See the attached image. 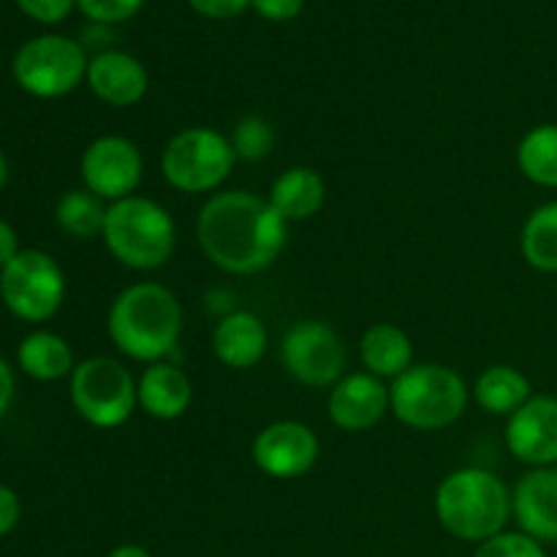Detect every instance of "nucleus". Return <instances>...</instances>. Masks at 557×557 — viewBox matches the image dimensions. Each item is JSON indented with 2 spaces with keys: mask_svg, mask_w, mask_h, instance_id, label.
<instances>
[{
  "mask_svg": "<svg viewBox=\"0 0 557 557\" xmlns=\"http://www.w3.org/2000/svg\"><path fill=\"white\" fill-rule=\"evenodd\" d=\"M506 446L531 468L557 466V397H531L506 424Z\"/></svg>",
  "mask_w": 557,
  "mask_h": 557,
  "instance_id": "13",
  "label": "nucleus"
},
{
  "mask_svg": "<svg viewBox=\"0 0 557 557\" xmlns=\"http://www.w3.org/2000/svg\"><path fill=\"white\" fill-rule=\"evenodd\" d=\"M250 9H256L270 22H288L299 16V11L305 9V0H250Z\"/></svg>",
  "mask_w": 557,
  "mask_h": 557,
  "instance_id": "30",
  "label": "nucleus"
},
{
  "mask_svg": "<svg viewBox=\"0 0 557 557\" xmlns=\"http://www.w3.org/2000/svg\"><path fill=\"white\" fill-rule=\"evenodd\" d=\"M76 0H16L22 11H25L30 20L44 22V25H54V22H63L71 14Z\"/></svg>",
  "mask_w": 557,
  "mask_h": 557,
  "instance_id": "29",
  "label": "nucleus"
},
{
  "mask_svg": "<svg viewBox=\"0 0 557 557\" xmlns=\"http://www.w3.org/2000/svg\"><path fill=\"white\" fill-rule=\"evenodd\" d=\"M16 522H20V498L14 490L0 484V536L14 531Z\"/></svg>",
  "mask_w": 557,
  "mask_h": 557,
  "instance_id": "32",
  "label": "nucleus"
},
{
  "mask_svg": "<svg viewBox=\"0 0 557 557\" xmlns=\"http://www.w3.org/2000/svg\"><path fill=\"white\" fill-rule=\"evenodd\" d=\"M476 403L493 417H511L531 400V381L511 364H493L476 379Z\"/></svg>",
  "mask_w": 557,
  "mask_h": 557,
  "instance_id": "21",
  "label": "nucleus"
},
{
  "mask_svg": "<svg viewBox=\"0 0 557 557\" xmlns=\"http://www.w3.org/2000/svg\"><path fill=\"white\" fill-rule=\"evenodd\" d=\"M0 299L22 321H47L65 299V277L44 250H20L0 270Z\"/></svg>",
  "mask_w": 557,
  "mask_h": 557,
  "instance_id": "9",
  "label": "nucleus"
},
{
  "mask_svg": "<svg viewBox=\"0 0 557 557\" xmlns=\"http://www.w3.org/2000/svg\"><path fill=\"white\" fill-rule=\"evenodd\" d=\"M87 85L98 101L125 109L147 96L150 76L134 54L107 49V52H98L87 65Z\"/></svg>",
  "mask_w": 557,
  "mask_h": 557,
  "instance_id": "16",
  "label": "nucleus"
},
{
  "mask_svg": "<svg viewBox=\"0 0 557 557\" xmlns=\"http://www.w3.org/2000/svg\"><path fill=\"white\" fill-rule=\"evenodd\" d=\"M473 557H547L542 542L525 536L522 531L517 533H498V536L487 539L479 544L476 555Z\"/></svg>",
  "mask_w": 557,
  "mask_h": 557,
  "instance_id": "27",
  "label": "nucleus"
},
{
  "mask_svg": "<svg viewBox=\"0 0 557 557\" xmlns=\"http://www.w3.org/2000/svg\"><path fill=\"white\" fill-rule=\"evenodd\" d=\"M389 411V386L373 373H348L332 386L330 419L346 433H362Z\"/></svg>",
  "mask_w": 557,
  "mask_h": 557,
  "instance_id": "14",
  "label": "nucleus"
},
{
  "mask_svg": "<svg viewBox=\"0 0 557 557\" xmlns=\"http://www.w3.org/2000/svg\"><path fill=\"white\" fill-rule=\"evenodd\" d=\"M196 237L201 250L228 275H253L281 256L288 223L250 190H223L199 212Z\"/></svg>",
  "mask_w": 557,
  "mask_h": 557,
  "instance_id": "1",
  "label": "nucleus"
},
{
  "mask_svg": "<svg viewBox=\"0 0 557 557\" xmlns=\"http://www.w3.org/2000/svg\"><path fill=\"white\" fill-rule=\"evenodd\" d=\"M511 517L536 542H557V468H531L511 490Z\"/></svg>",
  "mask_w": 557,
  "mask_h": 557,
  "instance_id": "15",
  "label": "nucleus"
},
{
  "mask_svg": "<svg viewBox=\"0 0 557 557\" xmlns=\"http://www.w3.org/2000/svg\"><path fill=\"white\" fill-rule=\"evenodd\" d=\"M107 210L103 199H98L96 194H90L87 188L69 190L63 199L58 201V226L63 228L69 237L74 239H92L103 234V221H107Z\"/></svg>",
  "mask_w": 557,
  "mask_h": 557,
  "instance_id": "25",
  "label": "nucleus"
},
{
  "mask_svg": "<svg viewBox=\"0 0 557 557\" xmlns=\"http://www.w3.org/2000/svg\"><path fill=\"white\" fill-rule=\"evenodd\" d=\"M267 346H270L267 326L250 310H234L223 315L212 332V351L232 370H248L259 364Z\"/></svg>",
  "mask_w": 557,
  "mask_h": 557,
  "instance_id": "17",
  "label": "nucleus"
},
{
  "mask_svg": "<svg viewBox=\"0 0 557 557\" xmlns=\"http://www.w3.org/2000/svg\"><path fill=\"white\" fill-rule=\"evenodd\" d=\"M520 248L533 270L557 272V201H547L528 215Z\"/></svg>",
  "mask_w": 557,
  "mask_h": 557,
  "instance_id": "24",
  "label": "nucleus"
},
{
  "mask_svg": "<svg viewBox=\"0 0 557 557\" xmlns=\"http://www.w3.org/2000/svg\"><path fill=\"white\" fill-rule=\"evenodd\" d=\"M237 156L228 136L215 128H185L166 141L161 172L172 188L183 194H210L232 174Z\"/></svg>",
  "mask_w": 557,
  "mask_h": 557,
  "instance_id": "6",
  "label": "nucleus"
},
{
  "mask_svg": "<svg viewBox=\"0 0 557 557\" xmlns=\"http://www.w3.org/2000/svg\"><path fill=\"white\" fill-rule=\"evenodd\" d=\"M145 0H76L82 14L98 25H117V22L131 20L141 9Z\"/></svg>",
  "mask_w": 557,
  "mask_h": 557,
  "instance_id": "28",
  "label": "nucleus"
},
{
  "mask_svg": "<svg viewBox=\"0 0 557 557\" xmlns=\"http://www.w3.org/2000/svg\"><path fill=\"white\" fill-rule=\"evenodd\" d=\"M228 141H232L237 158H243V161H261L275 147V128L264 117H259V114H248V117H243L234 125Z\"/></svg>",
  "mask_w": 557,
  "mask_h": 557,
  "instance_id": "26",
  "label": "nucleus"
},
{
  "mask_svg": "<svg viewBox=\"0 0 557 557\" xmlns=\"http://www.w3.org/2000/svg\"><path fill=\"white\" fill-rule=\"evenodd\" d=\"M5 180H9V163H5L3 152H0V190H3Z\"/></svg>",
  "mask_w": 557,
  "mask_h": 557,
  "instance_id": "36",
  "label": "nucleus"
},
{
  "mask_svg": "<svg viewBox=\"0 0 557 557\" xmlns=\"http://www.w3.org/2000/svg\"><path fill=\"white\" fill-rule=\"evenodd\" d=\"M11 397H14V373H11L9 362L0 357V417L9 411Z\"/></svg>",
  "mask_w": 557,
  "mask_h": 557,
  "instance_id": "34",
  "label": "nucleus"
},
{
  "mask_svg": "<svg viewBox=\"0 0 557 557\" xmlns=\"http://www.w3.org/2000/svg\"><path fill=\"white\" fill-rule=\"evenodd\" d=\"M16 253H20V243H16L14 228H11L5 221H0V270H3Z\"/></svg>",
  "mask_w": 557,
  "mask_h": 557,
  "instance_id": "33",
  "label": "nucleus"
},
{
  "mask_svg": "<svg viewBox=\"0 0 557 557\" xmlns=\"http://www.w3.org/2000/svg\"><path fill=\"white\" fill-rule=\"evenodd\" d=\"M107 557H152V555L147 553L145 547H139V544H120V547H114Z\"/></svg>",
  "mask_w": 557,
  "mask_h": 557,
  "instance_id": "35",
  "label": "nucleus"
},
{
  "mask_svg": "<svg viewBox=\"0 0 557 557\" xmlns=\"http://www.w3.org/2000/svg\"><path fill=\"white\" fill-rule=\"evenodd\" d=\"M359 357L368 373L381 381H395L413 364V343L406 330L395 324H373L362 335Z\"/></svg>",
  "mask_w": 557,
  "mask_h": 557,
  "instance_id": "20",
  "label": "nucleus"
},
{
  "mask_svg": "<svg viewBox=\"0 0 557 557\" xmlns=\"http://www.w3.org/2000/svg\"><path fill=\"white\" fill-rule=\"evenodd\" d=\"M194 11L210 20H232L239 16L245 9H250V0H188Z\"/></svg>",
  "mask_w": 557,
  "mask_h": 557,
  "instance_id": "31",
  "label": "nucleus"
},
{
  "mask_svg": "<svg viewBox=\"0 0 557 557\" xmlns=\"http://www.w3.org/2000/svg\"><path fill=\"white\" fill-rule=\"evenodd\" d=\"M141 172H145V161H141L139 147L125 136H98L82 152V183L90 194L109 205L134 196L141 183Z\"/></svg>",
  "mask_w": 557,
  "mask_h": 557,
  "instance_id": "11",
  "label": "nucleus"
},
{
  "mask_svg": "<svg viewBox=\"0 0 557 557\" xmlns=\"http://www.w3.org/2000/svg\"><path fill=\"white\" fill-rule=\"evenodd\" d=\"M517 166L531 183L557 188V123H544L528 131L517 147Z\"/></svg>",
  "mask_w": 557,
  "mask_h": 557,
  "instance_id": "23",
  "label": "nucleus"
},
{
  "mask_svg": "<svg viewBox=\"0 0 557 557\" xmlns=\"http://www.w3.org/2000/svg\"><path fill=\"white\" fill-rule=\"evenodd\" d=\"M101 237L120 264L147 272L172 259L177 228L166 207L145 196H128L109 205Z\"/></svg>",
  "mask_w": 557,
  "mask_h": 557,
  "instance_id": "4",
  "label": "nucleus"
},
{
  "mask_svg": "<svg viewBox=\"0 0 557 557\" xmlns=\"http://www.w3.org/2000/svg\"><path fill=\"white\" fill-rule=\"evenodd\" d=\"M435 517L460 542L482 544L504 533L511 517V493L484 468H460L435 490Z\"/></svg>",
  "mask_w": 557,
  "mask_h": 557,
  "instance_id": "3",
  "label": "nucleus"
},
{
  "mask_svg": "<svg viewBox=\"0 0 557 557\" xmlns=\"http://www.w3.org/2000/svg\"><path fill=\"white\" fill-rule=\"evenodd\" d=\"M20 368L36 381H58L74 373V354L71 346L54 332H33L20 343Z\"/></svg>",
  "mask_w": 557,
  "mask_h": 557,
  "instance_id": "22",
  "label": "nucleus"
},
{
  "mask_svg": "<svg viewBox=\"0 0 557 557\" xmlns=\"http://www.w3.org/2000/svg\"><path fill=\"white\" fill-rule=\"evenodd\" d=\"M281 357L286 373L308 389L335 386L346 368V346L341 335L330 324L315 319L297 321L283 335Z\"/></svg>",
  "mask_w": 557,
  "mask_h": 557,
  "instance_id": "10",
  "label": "nucleus"
},
{
  "mask_svg": "<svg viewBox=\"0 0 557 557\" xmlns=\"http://www.w3.org/2000/svg\"><path fill=\"white\" fill-rule=\"evenodd\" d=\"M87 60L85 47L74 38L65 36H38L22 44L20 52L14 54L16 85L36 98H60L69 96L87 79Z\"/></svg>",
  "mask_w": 557,
  "mask_h": 557,
  "instance_id": "8",
  "label": "nucleus"
},
{
  "mask_svg": "<svg viewBox=\"0 0 557 557\" xmlns=\"http://www.w3.org/2000/svg\"><path fill=\"white\" fill-rule=\"evenodd\" d=\"M324 199V177L310 166H292L283 174H277L270 188V196H267L272 210L286 223L310 221L313 215H319Z\"/></svg>",
  "mask_w": 557,
  "mask_h": 557,
  "instance_id": "19",
  "label": "nucleus"
},
{
  "mask_svg": "<svg viewBox=\"0 0 557 557\" xmlns=\"http://www.w3.org/2000/svg\"><path fill=\"white\" fill-rule=\"evenodd\" d=\"M136 397L139 406L150 413L152 419L172 422L180 419L190 408L194 400V384L188 373L172 362H152L136 381Z\"/></svg>",
  "mask_w": 557,
  "mask_h": 557,
  "instance_id": "18",
  "label": "nucleus"
},
{
  "mask_svg": "<svg viewBox=\"0 0 557 557\" xmlns=\"http://www.w3.org/2000/svg\"><path fill=\"white\" fill-rule=\"evenodd\" d=\"M107 330L120 354L136 362H163L183 332V308L161 283H134L114 297Z\"/></svg>",
  "mask_w": 557,
  "mask_h": 557,
  "instance_id": "2",
  "label": "nucleus"
},
{
  "mask_svg": "<svg viewBox=\"0 0 557 557\" xmlns=\"http://www.w3.org/2000/svg\"><path fill=\"white\" fill-rule=\"evenodd\" d=\"M71 403L87 424L114 430L128 422L139 406L136 381L123 362L112 357H90L71 373Z\"/></svg>",
  "mask_w": 557,
  "mask_h": 557,
  "instance_id": "7",
  "label": "nucleus"
},
{
  "mask_svg": "<svg viewBox=\"0 0 557 557\" xmlns=\"http://www.w3.org/2000/svg\"><path fill=\"white\" fill-rule=\"evenodd\" d=\"M319 435L302 422H275L253 441V462L272 479H299L319 460Z\"/></svg>",
  "mask_w": 557,
  "mask_h": 557,
  "instance_id": "12",
  "label": "nucleus"
},
{
  "mask_svg": "<svg viewBox=\"0 0 557 557\" xmlns=\"http://www.w3.org/2000/svg\"><path fill=\"white\" fill-rule=\"evenodd\" d=\"M466 408V381L446 364H411L389 386V411L419 433L449 428Z\"/></svg>",
  "mask_w": 557,
  "mask_h": 557,
  "instance_id": "5",
  "label": "nucleus"
}]
</instances>
